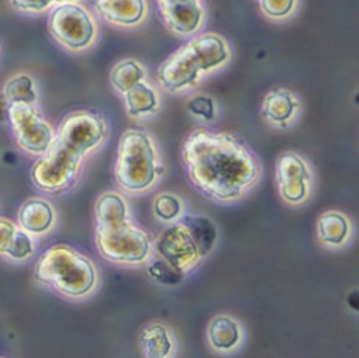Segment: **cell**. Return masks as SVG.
Returning <instances> with one entry per match:
<instances>
[{"label":"cell","mask_w":359,"mask_h":358,"mask_svg":"<svg viewBox=\"0 0 359 358\" xmlns=\"http://www.w3.org/2000/svg\"><path fill=\"white\" fill-rule=\"evenodd\" d=\"M182 160L191 184L222 203L242 199L261 176L255 154L225 131H191L184 142Z\"/></svg>","instance_id":"obj_1"},{"label":"cell","mask_w":359,"mask_h":358,"mask_svg":"<svg viewBox=\"0 0 359 358\" xmlns=\"http://www.w3.org/2000/svg\"><path fill=\"white\" fill-rule=\"evenodd\" d=\"M95 245L104 260L116 265H142L151 254L148 233L131 224L128 205L119 193L107 191L95 203Z\"/></svg>","instance_id":"obj_2"},{"label":"cell","mask_w":359,"mask_h":358,"mask_svg":"<svg viewBox=\"0 0 359 358\" xmlns=\"http://www.w3.org/2000/svg\"><path fill=\"white\" fill-rule=\"evenodd\" d=\"M229 60L230 46L222 36L205 33L164 60L157 78L165 91L179 93L196 87L201 75L222 67Z\"/></svg>","instance_id":"obj_3"},{"label":"cell","mask_w":359,"mask_h":358,"mask_svg":"<svg viewBox=\"0 0 359 358\" xmlns=\"http://www.w3.org/2000/svg\"><path fill=\"white\" fill-rule=\"evenodd\" d=\"M38 282L69 298L90 296L99 282L94 263L69 245H54L38 258L34 266Z\"/></svg>","instance_id":"obj_4"},{"label":"cell","mask_w":359,"mask_h":358,"mask_svg":"<svg viewBox=\"0 0 359 358\" xmlns=\"http://www.w3.org/2000/svg\"><path fill=\"white\" fill-rule=\"evenodd\" d=\"M161 173L157 147L148 131L126 130L118 143L115 179L128 193H145L157 184Z\"/></svg>","instance_id":"obj_5"},{"label":"cell","mask_w":359,"mask_h":358,"mask_svg":"<svg viewBox=\"0 0 359 358\" xmlns=\"http://www.w3.org/2000/svg\"><path fill=\"white\" fill-rule=\"evenodd\" d=\"M82 159V155L55 139L50 150L33 164L32 181L45 193H63L76 183Z\"/></svg>","instance_id":"obj_6"},{"label":"cell","mask_w":359,"mask_h":358,"mask_svg":"<svg viewBox=\"0 0 359 358\" xmlns=\"http://www.w3.org/2000/svg\"><path fill=\"white\" fill-rule=\"evenodd\" d=\"M53 38L72 53L87 50L97 36V26L90 12L78 4L57 5L48 21Z\"/></svg>","instance_id":"obj_7"},{"label":"cell","mask_w":359,"mask_h":358,"mask_svg":"<svg viewBox=\"0 0 359 358\" xmlns=\"http://www.w3.org/2000/svg\"><path fill=\"white\" fill-rule=\"evenodd\" d=\"M8 119L18 147L32 155H42L55 140L51 124L42 117L36 105H9Z\"/></svg>","instance_id":"obj_8"},{"label":"cell","mask_w":359,"mask_h":358,"mask_svg":"<svg viewBox=\"0 0 359 358\" xmlns=\"http://www.w3.org/2000/svg\"><path fill=\"white\" fill-rule=\"evenodd\" d=\"M107 138L104 119L90 111H76L69 114L60 124L55 139L82 157L99 148Z\"/></svg>","instance_id":"obj_9"},{"label":"cell","mask_w":359,"mask_h":358,"mask_svg":"<svg viewBox=\"0 0 359 358\" xmlns=\"http://www.w3.org/2000/svg\"><path fill=\"white\" fill-rule=\"evenodd\" d=\"M312 171L300 154L283 152L276 163V183L288 205H303L312 194Z\"/></svg>","instance_id":"obj_10"},{"label":"cell","mask_w":359,"mask_h":358,"mask_svg":"<svg viewBox=\"0 0 359 358\" xmlns=\"http://www.w3.org/2000/svg\"><path fill=\"white\" fill-rule=\"evenodd\" d=\"M155 251L161 258L185 272L193 269L203 258L193 234L182 218L173 221L160 233L155 241Z\"/></svg>","instance_id":"obj_11"},{"label":"cell","mask_w":359,"mask_h":358,"mask_svg":"<svg viewBox=\"0 0 359 358\" xmlns=\"http://www.w3.org/2000/svg\"><path fill=\"white\" fill-rule=\"evenodd\" d=\"M158 8L165 27L177 36L194 34L205 20V8H203L200 0L161 5Z\"/></svg>","instance_id":"obj_12"},{"label":"cell","mask_w":359,"mask_h":358,"mask_svg":"<svg viewBox=\"0 0 359 358\" xmlns=\"http://www.w3.org/2000/svg\"><path fill=\"white\" fill-rule=\"evenodd\" d=\"M302 103L297 95L286 88H274L262 100V115L273 127L288 128L295 123Z\"/></svg>","instance_id":"obj_13"},{"label":"cell","mask_w":359,"mask_h":358,"mask_svg":"<svg viewBox=\"0 0 359 358\" xmlns=\"http://www.w3.org/2000/svg\"><path fill=\"white\" fill-rule=\"evenodd\" d=\"M99 17L119 27H135L147 17V0H94Z\"/></svg>","instance_id":"obj_14"},{"label":"cell","mask_w":359,"mask_h":358,"mask_svg":"<svg viewBox=\"0 0 359 358\" xmlns=\"http://www.w3.org/2000/svg\"><path fill=\"white\" fill-rule=\"evenodd\" d=\"M57 220V213L50 201L39 197L29 199L18 211V225L32 236L50 233Z\"/></svg>","instance_id":"obj_15"},{"label":"cell","mask_w":359,"mask_h":358,"mask_svg":"<svg viewBox=\"0 0 359 358\" xmlns=\"http://www.w3.org/2000/svg\"><path fill=\"white\" fill-rule=\"evenodd\" d=\"M318 239L328 248H339L348 242L351 234V221L339 211L324 212L318 220Z\"/></svg>","instance_id":"obj_16"},{"label":"cell","mask_w":359,"mask_h":358,"mask_svg":"<svg viewBox=\"0 0 359 358\" xmlns=\"http://www.w3.org/2000/svg\"><path fill=\"white\" fill-rule=\"evenodd\" d=\"M241 339L242 330L234 318L219 315L210 321L208 327V340L215 351L230 352L241 343Z\"/></svg>","instance_id":"obj_17"},{"label":"cell","mask_w":359,"mask_h":358,"mask_svg":"<svg viewBox=\"0 0 359 358\" xmlns=\"http://www.w3.org/2000/svg\"><path fill=\"white\" fill-rule=\"evenodd\" d=\"M140 348L143 355L148 358L170 357L175 350V339L170 329L161 322H152L147 326L140 334Z\"/></svg>","instance_id":"obj_18"},{"label":"cell","mask_w":359,"mask_h":358,"mask_svg":"<svg viewBox=\"0 0 359 358\" xmlns=\"http://www.w3.org/2000/svg\"><path fill=\"white\" fill-rule=\"evenodd\" d=\"M124 102L127 107V114L133 118L155 114L158 111L160 105L157 91L145 81H142L133 88H130L124 94Z\"/></svg>","instance_id":"obj_19"},{"label":"cell","mask_w":359,"mask_h":358,"mask_svg":"<svg viewBox=\"0 0 359 358\" xmlns=\"http://www.w3.org/2000/svg\"><path fill=\"white\" fill-rule=\"evenodd\" d=\"M182 220L188 225L191 234H193L201 257L205 258L212 253L215 244H217V225H215L212 220L206 217H198V215H187Z\"/></svg>","instance_id":"obj_20"},{"label":"cell","mask_w":359,"mask_h":358,"mask_svg":"<svg viewBox=\"0 0 359 358\" xmlns=\"http://www.w3.org/2000/svg\"><path fill=\"white\" fill-rule=\"evenodd\" d=\"M4 95L9 105H36L39 99L36 82L29 74H18L15 77H12L5 84Z\"/></svg>","instance_id":"obj_21"},{"label":"cell","mask_w":359,"mask_h":358,"mask_svg":"<svg viewBox=\"0 0 359 358\" xmlns=\"http://www.w3.org/2000/svg\"><path fill=\"white\" fill-rule=\"evenodd\" d=\"M143 79H145V69L133 58L123 60V62L115 65L111 72L112 87L121 94H126Z\"/></svg>","instance_id":"obj_22"},{"label":"cell","mask_w":359,"mask_h":358,"mask_svg":"<svg viewBox=\"0 0 359 358\" xmlns=\"http://www.w3.org/2000/svg\"><path fill=\"white\" fill-rule=\"evenodd\" d=\"M147 272L151 279L165 286H176L177 284H181L184 281L187 274L184 269L172 265V263L161 257L157 260H152L147 266Z\"/></svg>","instance_id":"obj_23"},{"label":"cell","mask_w":359,"mask_h":358,"mask_svg":"<svg viewBox=\"0 0 359 358\" xmlns=\"http://www.w3.org/2000/svg\"><path fill=\"white\" fill-rule=\"evenodd\" d=\"M154 215L163 223H173L181 218L182 200L172 193H161L154 199Z\"/></svg>","instance_id":"obj_24"},{"label":"cell","mask_w":359,"mask_h":358,"mask_svg":"<svg viewBox=\"0 0 359 358\" xmlns=\"http://www.w3.org/2000/svg\"><path fill=\"white\" fill-rule=\"evenodd\" d=\"M298 5V0H259L262 14L270 20H286L290 18Z\"/></svg>","instance_id":"obj_25"},{"label":"cell","mask_w":359,"mask_h":358,"mask_svg":"<svg viewBox=\"0 0 359 358\" xmlns=\"http://www.w3.org/2000/svg\"><path fill=\"white\" fill-rule=\"evenodd\" d=\"M33 253H34V242H33L32 234L27 233L26 230H22L20 227L8 258L14 261H24L27 260Z\"/></svg>","instance_id":"obj_26"},{"label":"cell","mask_w":359,"mask_h":358,"mask_svg":"<svg viewBox=\"0 0 359 358\" xmlns=\"http://www.w3.org/2000/svg\"><path fill=\"white\" fill-rule=\"evenodd\" d=\"M187 107L191 115L206 119V121H210V119L215 118V114H217V105H215V100L209 98V95H196V98L188 102Z\"/></svg>","instance_id":"obj_27"},{"label":"cell","mask_w":359,"mask_h":358,"mask_svg":"<svg viewBox=\"0 0 359 358\" xmlns=\"http://www.w3.org/2000/svg\"><path fill=\"white\" fill-rule=\"evenodd\" d=\"M20 227L11 220L0 218V256L8 257Z\"/></svg>","instance_id":"obj_28"},{"label":"cell","mask_w":359,"mask_h":358,"mask_svg":"<svg viewBox=\"0 0 359 358\" xmlns=\"http://www.w3.org/2000/svg\"><path fill=\"white\" fill-rule=\"evenodd\" d=\"M11 6L20 12L42 14L54 5V0H9Z\"/></svg>","instance_id":"obj_29"},{"label":"cell","mask_w":359,"mask_h":358,"mask_svg":"<svg viewBox=\"0 0 359 358\" xmlns=\"http://www.w3.org/2000/svg\"><path fill=\"white\" fill-rule=\"evenodd\" d=\"M184 2H191V0H157L158 6H161V5H173V4H184Z\"/></svg>","instance_id":"obj_30"},{"label":"cell","mask_w":359,"mask_h":358,"mask_svg":"<svg viewBox=\"0 0 359 358\" xmlns=\"http://www.w3.org/2000/svg\"><path fill=\"white\" fill-rule=\"evenodd\" d=\"M79 0H54V4L57 5H63V4H78Z\"/></svg>","instance_id":"obj_31"}]
</instances>
